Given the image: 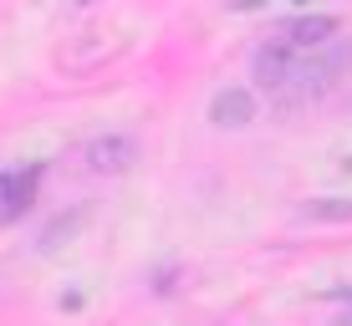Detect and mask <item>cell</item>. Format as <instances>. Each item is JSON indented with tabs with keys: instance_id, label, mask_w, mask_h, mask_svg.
<instances>
[{
	"instance_id": "ba28073f",
	"label": "cell",
	"mask_w": 352,
	"mask_h": 326,
	"mask_svg": "<svg viewBox=\"0 0 352 326\" xmlns=\"http://www.w3.org/2000/svg\"><path fill=\"white\" fill-rule=\"evenodd\" d=\"M77 306H87V296H82V291H67V296H62V311H77Z\"/></svg>"
},
{
	"instance_id": "8fae6325",
	"label": "cell",
	"mask_w": 352,
	"mask_h": 326,
	"mask_svg": "<svg viewBox=\"0 0 352 326\" xmlns=\"http://www.w3.org/2000/svg\"><path fill=\"white\" fill-rule=\"evenodd\" d=\"M72 5H92V0H72Z\"/></svg>"
},
{
	"instance_id": "5b68a950",
	"label": "cell",
	"mask_w": 352,
	"mask_h": 326,
	"mask_svg": "<svg viewBox=\"0 0 352 326\" xmlns=\"http://www.w3.org/2000/svg\"><path fill=\"white\" fill-rule=\"evenodd\" d=\"M337 36V16H296L286 26V46H327Z\"/></svg>"
},
{
	"instance_id": "9c48e42d",
	"label": "cell",
	"mask_w": 352,
	"mask_h": 326,
	"mask_svg": "<svg viewBox=\"0 0 352 326\" xmlns=\"http://www.w3.org/2000/svg\"><path fill=\"white\" fill-rule=\"evenodd\" d=\"M225 5H230V10H261L265 0H225Z\"/></svg>"
},
{
	"instance_id": "277c9868",
	"label": "cell",
	"mask_w": 352,
	"mask_h": 326,
	"mask_svg": "<svg viewBox=\"0 0 352 326\" xmlns=\"http://www.w3.org/2000/svg\"><path fill=\"white\" fill-rule=\"evenodd\" d=\"M291 71H296V56H291L286 41H271V46H261V51H256V82L265 92H286Z\"/></svg>"
},
{
	"instance_id": "8992f818",
	"label": "cell",
	"mask_w": 352,
	"mask_h": 326,
	"mask_svg": "<svg viewBox=\"0 0 352 326\" xmlns=\"http://www.w3.org/2000/svg\"><path fill=\"white\" fill-rule=\"evenodd\" d=\"M301 214L307 220H352V199H307Z\"/></svg>"
},
{
	"instance_id": "30bf717a",
	"label": "cell",
	"mask_w": 352,
	"mask_h": 326,
	"mask_svg": "<svg viewBox=\"0 0 352 326\" xmlns=\"http://www.w3.org/2000/svg\"><path fill=\"white\" fill-rule=\"evenodd\" d=\"M332 326H352V311H342V316H337Z\"/></svg>"
},
{
	"instance_id": "7a4b0ae2",
	"label": "cell",
	"mask_w": 352,
	"mask_h": 326,
	"mask_svg": "<svg viewBox=\"0 0 352 326\" xmlns=\"http://www.w3.org/2000/svg\"><path fill=\"white\" fill-rule=\"evenodd\" d=\"M250 123H256V97H250L245 87H220V92H214V102H210V128L240 132V128H250Z\"/></svg>"
},
{
	"instance_id": "3957f363",
	"label": "cell",
	"mask_w": 352,
	"mask_h": 326,
	"mask_svg": "<svg viewBox=\"0 0 352 326\" xmlns=\"http://www.w3.org/2000/svg\"><path fill=\"white\" fill-rule=\"evenodd\" d=\"M36 178H41V163H26L16 174H0V220H21L31 209Z\"/></svg>"
},
{
	"instance_id": "52a82bcc",
	"label": "cell",
	"mask_w": 352,
	"mask_h": 326,
	"mask_svg": "<svg viewBox=\"0 0 352 326\" xmlns=\"http://www.w3.org/2000/svg\"><path fill=\"white\" fill-rule=\"evenodd\" d=\"M82 220H87V214H67V220H56L52 229H46V235H41V245H36V250H41V255H52V250H62V240L72 235V229H77Z\"/></svg>"
},
{
	"instance_id": "6da1fadb",
	"label": "cell",
	"mask_w": 352,
	"mask_h": 326,
	"mask_svg": "<svg viewBox=\"0 0 352 326\" xmlns=\"http://www.w3.org/2000/svg\"><path fill=\"white\" fill-rule=\"evenodd\" d=\"M133 159H138V143L123 138V132H102V138H92L87 148H82V163H87L92 174H102V178L128 174Z\"/></svg>"
}]
</instances>
